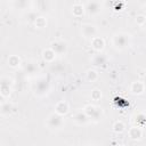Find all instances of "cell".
<instances>
[{
	"label": "cell",
	"instance_id": "8",
	"mask_svg": "<svg viewBox=\"0 0 146 146\" xmlns=\"http://www.w3.org/2000/svg\"><path fill=\"white\" fill-rule=\"evenodd\" d=\"M72 119H73V121H74L76 124L82 125V124H86V123L88 122L89 116L84 113V111H80V112H76V113L72 116Z\"/></svg>",
	"mask_w": 146,
	"mask_h": 146
},
{
	"label": "cell",
	"instance_id": "22",
	"mask_svg": "<svg viewBox=\"0 0 146 146\" xmlns=\"http://www.w3.org/2000/svg\"><path fill=\"white\" fill-rule=\"evenodd\" d=\"M34 25L38 27V29H43L46 27L47 25V19L43 17V16H38L34 21Z\"/></svg>",
	"mask_w": 146,
	"mask_h": 146
},
{
	"label": "cell",
	"instance_id": "16",
	"mask_svg": "<svg viewBox=\"0 0 146 146\" xmlns=\"http://www.w3.org/2000/svg\"><path fill=\"white\" fill-rule=\"evenodd\" d=\"M0 92H1V96L2 97H8L10 95V92H11V88H10L9 83H7L5 80H2V82H1Z\"/></svg>",
	"mask_w": 146,
	"mask_h": 146
},
{
	"label": "cell",
	"instance_id": "21",
	"mask_svg": "<svg viewBox=\"0 0 146 146\" xmlns=\"http://www.w3.org/2000/svg\"><path fill=\"white\" fill-rule=\"evenodd\" d=\"M136 123L138 127H144L146 124V114L145 113H138L136 115Z\"/></svg>",
	"mask_w": 146,
	"mask_h": 146
},
{
	"label": "cell",
	"instance_id": "26",
	"mask_svg": "<svg viewBox=\"0 0 146 146\" xmlns=\"http://www.w3.org/2000/svg\"><path fill=\"white\" fill-rule=\"evenodd\" d=\"M145 22H146V15H144V14H139V15L136 16V23H137L139 26H144Z\"/></svg>",
	"mask_w": 146,
	"mask_h": 146
},
{
	"label": "cell",
	"instance_id": "11",
	"mask_svg": "<svg viewBox=\"0 0 146 146\" xmlns=\"http://www.w3.org/2000/svg\"><path fill=\"white\" fill-rule=\"evenodd\" d=\"M42 58L46 63H52L56 58V52L51 48H47L42 51Z\"/></svg>",
	"mask_w": 146,
	"mask_h": 146
},
{
	"label": "cell",
	"instance_id": "12",
	"mask_svg": "<svg viewBox=\"0 0 146 146\" xmlns=\"http://www.w3.org/2000/svg\"><path fill=\"white\" fill-rule=\"evenodd\" d=\"M91 62H92V64H94L95 66L104 67V66H105V64L107 63V58H106V56H105V55L99 54V55H95V56L92 57Z\"/></svg>",
	"mask_w": 146,
	"mask_h": 146
},
{
	"label": "cell",
	"instance_id": "5",
	"mask_svg": "<svg viewBox=\"0 0 146 146\" xmlns=\"http://www.w3.org/2000/svg\"><path fill=\"white\" fill-rule=\"evenodd\" d=\"M81 32H82V35L84 38L92 39L97 34V29H96V26H94L91 24H83L81 26Z\"/></svg>",
	"mask_w": 146,
	"mask_h": 146
},
{
	"label": "cell",
	"instance_id": "23",
	"mask_svg": "<svg viewBox=\"0 0 146 146\" xmlns=\"http://www.w3.org/2000/svg\"><path fill=\"white\" fill-rule=\"evenodd\" d=\"M96 108H97V106H95V105H91V104H88V105H86L84 107H83V111H84V113L89 116V119L92 116V114L95 113V111H96Z\"/></svg>",
	"mask_w": 146,
	"mask_h": 146
},
{
	"label": "cell",
	"instance_id": "3",
	"mask_svg": "<svg viewBox=\"0 0 146 146\" xmlns=\"http://www.w3.org/2000/svg\"><path fill=\"white\" fill-rule=\"evenodd\" d=\"M50 89V86H49V82L47 79L44 78H40L35 81V84L33 87V90L34 92L38 95V96H43L46 95Z\"/></svg>",
	"mask_w": 146,
	"mask_h": 146
},
{
	"label": "cell",
	"instance_id": "25",
	"mask_svg": "<svg viewBox=\"0 0 146 146\" xmlns=\"http://www.w3.org/2000/svg\"><path fill=\"white\" fill-rule=\"evenodd\" d=\"M91 98H92V100H100V98H102V91L99 90V89H94L92 91H91Z\"/></svg>",
	"mask_w": 146,
	"mask_h": 146
},
{
	"label": "cell",
	"instance_id": "20",
	"mask_svg": "<svg viewBox=\"0 0 146 146\" xmlns=\"http://www.w3.org/2000/svg\"><path fill=\"white\" fill-rule=\"evenodd\" d=\"M87 80L89 81V82H95L97 79H98V72L96 71V70H88L87 71Z\"/></svg>",
	"mask_w": 146,
	"mask_h": 146
},
{
	"label": "cell",
	"instance_id": "2",
	"mask_svg": "<svg viewBox=\"0 0 146 146\" xmlns=\"http://www.w3.org/2000/svg\"><path fill=\"white\" fill-rule=\"evenodd\" d=\"M64 124V120H63V115H59L58 113H52L48 116L47 120V125L48 128L52 129V130H58L63 127Z\"/></svg>",
	"mask_w": 146,
	"mask_h": 146
},
{
	"label": "cell",
	"instance_id": "7",
	"mask_svg": "<svg viewBox=\"0 0 146 146\" xmlns=\"http://www.w3.org/2000/svg\"><path fill=\"white\" fill-rule=\"evenodd\" d=\"M68 110H70V106L65 100H60L55 105V112L58 113L59 115H63V116L66 115L68 113Z\"/></svg>",
	"mask_w": 146,
	"mask_h": 146
},
{
	"label": "cell",
	"instance_id": "27",
	"mask_svg": "<svg viewBox=\"0 0 146 146\" xmlns=\"http://www.w3.org/2000/svg\"><path fill=\"white\" fill-rule=\"evenodd\" d=\"M102 114H103L102 108H100V107H97V108H96V111H95V113L92 114V116H91L90 119H92L94 121H98V120L102 117Z\"/></svg>",
	"mask_w": 146,
	"mask_h": 146
},
{
	"label": "cell",
	"instance_id": "6",
	"mask_svg": "<svg viewBox=\"0 0 146 146\" xmlns=\"http://www.w3.org/2000/svg\"><path fill=\"white\" fill-rule=\"evenodd\" d=\"M100 10H102V8H100L99 2H97L95 0L88 1L87 5H86V11L89 15H97V14L100 13Z\"/></svg>",
	"mask_w": 146,
	"mask_h": 146
},
{
	"label": "cell",
	"instance_id": "19",
	"mask_svg": "<svg viewBox=\"0 0 146 146\" xmlns=\"http://www.w3.org/2000/svg\"><path fill=\"white\" fill-rule=\"evenodd\" d=\"M112 128H113V131L115 133H122L125 130V125H124V123L122 121H115Z\"/></svg>",
	"mask_w": 146,
	"mask_h": 146
},
{
	"label": "cell",
	"instance_id": "14",
	"mask_svg": "<svg viewBox=\"0 0 146 146\" xmlns=\"http://www.w3.org/2000/svg\"><path fill=\"white\" fill-rule=\"evenodd\" d=\"M143 136V130L140 127H132L129 129V137L131 139H140Z\"/></svg>",
	"mask_w": 146,
	"mask_h": 146
},
{
	"label": "cell",
	"instance_id": "15",
	"mask_svg": "<svg viewBox=\"0 0 146 146\" xmlns=\"http://www.w3.org/2000/svg\"><path fill=\"white\" fill-rule=\"evenodd\" d=\"M21 63H22V60H21L19 56H17V55H10L8 57V65L10 67H14V68L18 67L21 65Z\"/></svg>",
	"mask_w": 146,
	"mask_h": 146
},
{
	"label": "cell",
	"instance_id": "30",
	"mask_svg": "<svg viewBox=\"0 0 146 146\" xmlns=\"http://www.w3.org/2000/svg\"><path fill=\"white\" fill-rule=\"evenodd\" d=\"M143 10H144V11H145V13H146V3H145V5H144V6H143Z\"/></svg>",
	"mask_w": 146,
	"mask_h": 146
},
{
	"label": "cell",
	"instance_id": "28",
	"mask_svg": "<svg viewBox=\"0 0 146 146\" xmlns=\"http://www.w3.org/2000/svg\"><path fill=\"white\" fill-rule=\"evenodd\" d=\"M36 5L40 10H46L47 9V0H36Z\"/></svg>",
	"mask_w": 146,
	"mask_h": 146
},
{
	"label": "cell",
	"instance_id": "13",
	"mask_svg": "<svg viewBox=\"0 0 146 146\" xmlns=\"http://www.w3.org/2000/svg\"><path fill=\"white\" fill-rule=\"evenodd\" d=\"M86 7H83L81 3H75L72 6V14L75 17H82L84 15Z\"/></svg>",
	"mask_w": 146,
	"mask_h": 146
},
{
	"label": "cell",
	"instance_id": "4",
	"mask_svg": "<svg viewBox=\"0 0 146 146\" xmlns=\"http://www.w3.org/2000/svg\"><path fill=\"white\" fill-rule=\"evenodd\" d=\"M50 48L56 52V55H65L67 51V43L63 40H56L51 42Z\"/></svg>",
	"mask_w": 146,
	"mask_h": 146
},
{
	"label": "cell",
	"instance_id": "24",
	"mask_svg": "<svg viewBox=\"0 0 146 146\" xmlns=\"http://www.w3.org/2000/svg\"><path fill=\"white\" fill-rule=\"evenodd\" d=\"M35 70H36V65H35L33 62L26 63V65H25V67H24V71H25L26 73H34Z\"/></svg>",
	"mask_w": 146,
	"mask_h": 146
},
{
	"label": "cell",
	"instance_id": "9",
	"mask_svg": "<svg viewBox=\"0 0 146 146\" xmlns=\"http://www.w3.org/2000/svg\"><path fill=\"white\" fill-rule=\"evenodd\" d=\"M91 47L96 51H102L105 47V41L102 36H94L91 39Z\"/></svg>",
	"mask_w": 146,
	"mask_h": 146
},
{
	"label": "cell",
	"instance_id": "31",
	"mask_svg": "<svg viewBox=\"0 0 146 146\" xmlns=\"http://www.w3.org/2000/svg\"><path fill=\"white\" fill-rule=\"evenodd\" d=\"M144 26H145V27H146V22H145V24H144Z\"/></svg>",
	"mask_w": 146,
	"mask_h": 146
},
{
	"label": "cell",
	"instance_id": "18",
	"mask_svg": "<svg viewBox=\"0 0 146 146\" xmlns=\"http://www.w3.org/2000/svg\"><path fill=\"white\" fill-rule=\"evenodd\" d=\"M13 111V104L9 102H5L1 104V115H8Z\"/></svg>",
	"mask_w": 146,
	"mask_h": 146
},
{
	"label": "cell",
	"instance_id": "29",
	"mask_svg": "<svg viewBox=\"0 0 146 146\" xmlns=\"http://www.w3.org/2000/svg\"><path fill=\"white\" fill-rule=\"evenodd\" d=\"M123 1L122 0H115V5H114V10H116V11H120V10H122V8H123Z\"/></svg>",
	"mask_w": 146,
	"mask_h": 146
},
{
	"label": "cell",
	"instance_id": "1",
	"mask_svg": "<svg viewBox=\"0 0 146 146\" xmlns=\"http://www.w3.org/2000/svg\"><path fill=\"white\" fill-rule=\"evenodd\" d=\"M129 40H130V36L127 34V33H116L113 35V39H112V43L113 46L116 48V49H124L128 44H129Z\"/></svg>",
	"mask_w": 146,
	"mask_h": 146
},
{
	"label": "cell",
	"instance_id": "10",
	"mask_svg": "<svg viewBox=\"0 0 146 146\" xmlns=\"http://www.w3.org/2000/svg\"><path fill=\"white\" fill-rule=\"evenodd\" d=\"M130 91L133 95H141L145 91V84H144V82H141V81H135V82H132L131 83V87H130Z\"/></svg>",
	"mask_w": 146,
	"mask_h": 146
},
{
	"label": "cell",
	"instance_id": "17",
	"mask_svg": "<svg viewBox=\"0 0 146 146\" xmlns=\"http://www.w3.org/2000/svg\"><path fill=\"white\" fill-rule=\"evenodd\" d=\"M13 3L17 9L23 10L30 6V0H13Z\"/></svg>",
	"mask_w": 146,
	"mask_h": 146
}]
</instances>
